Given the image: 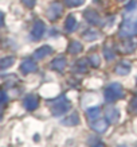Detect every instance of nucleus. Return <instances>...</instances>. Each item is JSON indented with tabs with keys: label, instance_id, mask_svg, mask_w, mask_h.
Here are the masks:
<instances>
[{
	"label": "nucleus",
	"instance_id": "obj_13",
	"mask_svg": "<svg viewBox=\"0 0 137 147\" xmlns=\"http://www.w3.org/2000/svg\"><path fill=\"white\" fill-rule=\"evenodd\" d=\"M65 27H66L67 31H73L75 28V19L73 18V16H69L66 20V24H65Z\"/></svg>",
	"mask_w": 137,
	"mask_h": 147
},
{
	"label": "nucleus",
	"instance_id": "obj_8",
	"mask_svg": "<svg viewBox=\"0 0 137 147\" xmlns=\"http://www.w3.org/2000/svg\"><path fill=\"white\" fill-rule=\"evenodd\" d=\"M62 123L63 124H66V125H75V124L80 123V117H78L77 113H73V115H70L69 117H66Z\"/></svg>",
	"mask_w": 137,
	"mask_h": 147
},
{
	"label": "nucleus",
	"instance_id": "obj_19",
	"mask_svg": "<svg viewBox=\"0 0 137 147\" xmlns=\"http://www.w3.org/2000/svg\"><path fill=\"white\" fill-rule=\"evenodd\" d=\"M130 112H137V96L132 100V104H130Z\"/></svg>",
	"mask_w": 137,
	"mask_h": 147
},
{
	"label": "nucleus",
	"instance_id": "obj_14",
	"mask_svg": "<svg viewBox=\"0 0 137 147\" xmlns=\"http://www.w3.org/2000/svg\"><path fill=\"white\" fill-rule=\"evenodd\" d=\"M129 69H130L129 65H126V63H121V65L117 66L116 71H117L118 74H126V73H129Z\"/></svg>",
	"mask_w": 137,
	"mask_h": 147
},
{
	"label": "nucleus",
	"instance_id": "obj_6",
	"mask_svg": "<svg viewBox=\"0 0 137 147\" xmlns=\"http://www.w3.org/2000/svg\"><path fill=\"white\" fill-rule=\"evenodd\" d=\"M43 31H44V24L42 22H36L34 28H32V36H34L35 39H38V38H40V35L43 34Z\"/></svg>",
	"mask_w": 137,
	"mask_h": 147
},
{
	"label": "nucleus",
	"instance_id": "obj_7",
	"mask_svg": "<svg viewBox=\"0 0 137 147\" xmlns=\"http://www.w3.org/2000/svg\"><path fill=\"white\" fill-rule=\"evenodd\" d=\"M36 70V63L32 59H28L22 65V71L23 73H30V71H35Z\"/></svg>",
	"mask_w": 137,
	"mask_h": 147
},
{
	"label": "nucleus",
	"instance_id": "obj_4",
	"mask_svg": "<svg viewBox=\"0 0 137 147\" xmlns=\"http://www.w3.org/2000/svg\"><path fill=\"white\" fill-rule=\"evenodd\" d=\"M61 12H62V5L61 4H58V3H55V4L51 5V8L49 9V18L51 19H57L59 15H61Z\"/></svg>",
	"mask_w": 137,
	"mask_h": 147
},
{
	"label": "nucleus",
	"instance_id": "obj_17",
	"mask_svg": "<svg viewBox=\"0 0 137 147\" xmlns=\"http://www.w3.org/2000/svg\"><path fill=\"white\" fill-rule=\"evenodd\" d=\"M13 63V58H4L1 62H0V66L1 67H8V66H11Z\"/></svg>",
	"mask_w": 137,
	"mask_h": 147
},
{
	"label": "nucleus",
	"instance_id": "obj_23",
	"mask_svg": "<svg viewBox=\"0 0 137 147\" xmlns=\"http://www.w3.org/2000/svg\"><path fill=\"white\" fill-rule=\"evenodd\" d=\"M23 1H24L28 7H32V5H34V3H35V0H23Z\"/></svg>",
	"mask_w": 137,
	"mask_h": 147
},
{
	"label": "nucleus",
	"instance_id": "obj_24",
	"mask_svg": "<svg viewBox=\"0 0 137 147\" xmlns=\"http://www.w3.org/2000/svg\"><path fill=\"white\" fill-rule=\"evenodd\" d=\"M3 19H4V18H3V13L0 12V26L3 24Z\"/></svg>",
	"mask_w": 137,
	"mask_h": 147
},
{
	"label": "nucleus",
	"instance_id": "obj_15",
	"mask_svg": "<svg viewBox=\"0 0 137 147\" xmlns=\"http://www.w3.org/2000/svg\"><path fill=\"white\" fill-rule=\"evenodd\" d=\"M100 108L96 107V108H90V109H88V116L90 117V119H93V117H98L100 116Z\"/></svg>",
	"mask_w": 137,
	"mask_h": 147
},
{
	"label": "nucleus",
	"instance_id": "obj_12",
	"mask_svg": "<svg viewBox=\"0 0 137 147\" xmlns=\"http://www.w3.org/2000/svg\"><path fill=\"white\" fill-rule=\"evenodd\" d=\"M84 36L88 40H92V39H97V36H98V31H96L94 28H90L89 31H86L84 34Z\"/></svg>",
	"mask_w": 137,
	"mask_h": 147
},
{
	"label": "nucleus",
	"instance_id": "obj_1",
	"mask_svg": "<svg viewBox=\"0 0 137 147\" xmlns=\"http://www.w3.org/2000/svg\"><path fill=\"white\" fill-rule=\"evenodd\" d=\"M70 109V102L67 101L65 97H61L57 101H53L51 104V111H53L54 115H61V113H65Z\"/></svg>",
	"mask_w": 137,
	"mask_h": 147
},
{
	"label": "nucleus",
	"instance_id": "obj_10",
	"mask_svg": "<svg viewBox=\"0 0 137 147\" xmlns=\"http://www.w3.org/2000/svg\"><path fill=\"white\" fill-rule=\"evenodd\" d=\"M92 127H93L96 131H98V132H104L106 129V127H108V123H106L105 120H97L92 124Z\"/></svg>",
	"mask_w": 137,
	"mask_h": 147
},
{
	"label": "nucleus",
	"instance_id": "obj_16",
	"mask_svg": "<svg viewBox=\"0 0 137 147\" xmlns=\"http://www.w3.org/2000/svg\"><path fill=\"white\" fill-rule=\"evenodd\" d=\"M81 49H82V46H81V43L80 42H73L70 45V51L71 53H80L81 51Z\"/></svg>",
	"mask_w": 137,
	"mask_h": 147
},
{
	"label": "nucleus",
	"instance_id": "obj_2",
	"mask_svg": "<svg viewBox=\"0 0 137 147\" xmlns=\"http://www.w3.org/2000/svg\"><path fill=\"white\" fill-rule=\"evenodd\" d=\"M122 96V88L120 84H112L105 90V98L108 101H113L116 98H120Z\"/></svg>",
	"mask_w": 137,
	"mask_h": 147
},
{
	"label": "nucleus",
	"instance_id": "obj_21",
	"mask_svg": "<svg viewBox=\"0 0 137 147\" xmlns=\"http://www.w3.org/2000/svg\"><path fill=\"white\" fill-rule=\"evenodd\" d=\"M104 54H105V55H106L108 58H109V59H112V58H113V53H112L110 50H108V49H106L105 51H104Z\"/></svg>",
	"mask_w": 137,
	"mask_h": 147
},
{
	"label": "nucleus",
	"instance_id": "obj_18",
	"mask_svg": "<svg viewBox=\"0 0 137 147\" xmlns=\"http://www.w3.org/2000/svg\"><path fill=\"white\" fill-rule=\"evenodd\" d=\"M66 3L69 5H80V4H82L84 3V0H66Z\"/></svg>",
	"mask_w": 137,
	"mask_h": 147
},
{
	"label": "nucleus",
	"instance_id": "obj_5",
	"mask_svg": "<svg viewBox=\"0 0 137 147\" xmlns=\"http://www.w3.org/2000/svg\"><path fill=\"white\" fill-rule=\"evenodd\" d=\"M24 105H26L27 109H30V111H32V109H35L36 107H38V98L35 97V96H28V97L24 100Z\"/></svg>",
	"mask_w": 137,
	"mask_h": 147
},
{
	"label": "nucleus",
	"instance_id": "obj_9",
	"mask_svg": "<svg viewBox=\"0 0 137 147\" xmlns=\"http://www.w3.org/2000/svg\"><path fill=\"white\" fill-rule=\"evenodd\" d=\"M51 66H53L55 70H63L65 66H66V59H65V58H57V59L51 63Z\"/></svg>",
	"mask_w": 137,
	"mask_h": 147
},
{
	"label": "nucleus",
	"instance_id": "obj_25",
	"mask_svg": "<svg viewBox=\"0 0 137 147\" xmlns=\"http://www.w3.org/2000/svg\"><path fill=\"white\" fill-rule=\"evenodd\" d=\"M94 147H104L102 144H97V146H94Z\"/></svg>",
	"mask_w": 137,
	"mask_h": 147
},
{
	"label": "nucleus",
	"instance_id": "obj_11",
	"mask_svg": "<svg viewBox=\"0 0 137 147\" xmlns=\"http://www.w3.org/2000/svg\"><path fill=\"white\" fill-rule=\"evenodd\" d=\"M50 53H51V49H50V47H47V46H44V47H42L40 50L35 51L34 57H35V58H43V57H46V55H49Z\"/></svg>",
	"mask_w": 137,
	"mask_h": 147
},
{
	"label": "nucleus",
	"instance_id": "obj_20",
	"mask_svg": "<svg viewBox=\"0 0 137 147\" xmlns=\"http://www.w3.org/2000/svg\"><path fill=\"white\" fill-rule=\"evenodd\" d=\"M78 67H80V71L86 70V61H80L78 62Z\"/></svg>",
	"mask_w": 137,
	"mask_h": 147
},
{
	"label": "nucleus",
	"instance_id": "obj_22",
	"mask_svg": "<svg viewBox=\"0 0 137 147\" xmlns=\"http://www.w3.org/2000/svg\"><path fill=\"white\" fill-rule=\"evenodd\" d=\"M92 59H93L92 62H93L94 66H98V65H100V61H98V57H97V55H94V57H92Z\"/></svg>",
	"mask_w": 137,
	"mask_h": 147
},
{
	"label": "nucleus",
	"instance_id": "obj_3",
	"mask_svg": "<svg viewBox=\"0 0 137 147\" xmlns=\"http://www.w3.org/2000/svg\"><path fill=\"white\" fill-rule=\"evenodd\" d=\"M105 116L110 123H116V121L118 120V111L113 107H108L105 109Z\"/></svg>",
	"mask_w": 137,
	"mask_h": 147
},
{
	"label": "nucleus",
	"instance_id": "obj_26",
	"mask_svg": "<svg viewBox=\"0 0 137 147\" xmlns=\"http://www.w3.org/2000/svg\"><path fill=\"white\" fill-rule=\"evenodd\" d=\"M120 147H125V146H120Z\"/></svg>",
	"mask_w": 137,
	"mask_h": 147
}]
</instances>
